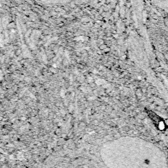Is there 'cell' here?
Wrapping results in <instances>:
<instances>
[{"mask_svg":"<svg viewBox=\"0 0 168 168\" xmlns=\"http://www.w3.org/2000/svg\"><path fill=\"white\" fill-rule=\"evenodd\" d=\"M152 3L157 8L163 11H168V0H150Z\"/></svg>","mask_w":168,"mask_h":168,"instance_id":"1","label":"cell"}]
</instances>
